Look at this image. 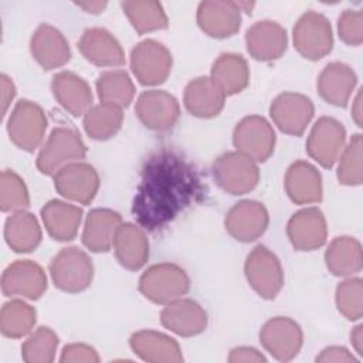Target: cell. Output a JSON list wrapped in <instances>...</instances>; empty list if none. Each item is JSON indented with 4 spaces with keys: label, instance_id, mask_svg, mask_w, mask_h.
<instances>
[{
    "label": "cell",
    "instance_id": "681fc988",
    "mask_svg": "<svg viewBox=\"0 0 363 363\" xmlns=\"http://www.w3.org/2000/svg\"><path fill=\"white\" fill-rule=\"evenodd\" d=\"M350 342L359 354H363V326L357 325L350 333Z\"/></svg>",
    "mask_w": 363,
    "mask_h": 363
},
{
    "label": "cell",
    "instance_id": "8992f818",
    "mask_svg": "<svg viewBox=\"0 0 363 363\" xmlns=\"http://www.w3.org/2000/svg\"><path fill=\"white\" fill-rule=\"evenodd\" d=\"M47 125L48 122L43 108L33 101L21 99L9 116L7 132L10 140L18 149L34 152L44 139Z\"/></svg>",
    "mask_w": 363,
    "mask_h": 363
},
{
    "label": "cell",
    "instance_id": "ac0fdd59",
    "mask_svg": "<svg viewBox=\"0 0 363 363\" xmlns=\"http://www.w3.org/2000/svg\"><path fill=\"white\" fill-rule=\"evenodd\" d=\"M286 234L298 251H312L326 242L328 227L323 213L318 207L296 211L286 224Z\"/></svg>",
    "mask_w": 363,
    "mask_h": 363
},
{
    "label": "cell",
    "instance_id": "e0dca14e",
    "mask_svg": "<svg viewBox=\"0 0 363 363\" xmlns=\"http://www.w3.org/2000/svg\"><path fill=\"white\" fill-rule=\"evenodd\" d=\"M269 223L265 206L257 200H241L227 213L224 225L227 233L241 242H251L259 238Z\"/></svg>",
    "mask_w": 363,
    "mask_h": 363
},
{
    "label": "cell",
    "instance_id": "c3c4849f",
    "mask_svg": "<svg viewBox=\"0 0 363 363\" xmlns=\"http://www.w3.org/2000/svg\"><path fill=\"white\" fill-rule=\"evenodd\" d=\"M79 9H82L86 13H92V14H99L105 10L106 7V1H79L75 3Z\"/></svg>",
    "mask_w": 363,
    "mask_h": 363
},
{
    "label": "cell",
    "instance_id": "7bdbcfd3",
    "mask_svg": "<svg viewBox=\"0 0 363 363\" xmlns=\"http://www.w3.org/2000/svg\"><path fill=\"white\" fill-rule=\"evenodd\" d=\"M337 33L343 43L360 45L363 41V14L360 10H345L337 20Z\"/></svg>",
    "mask_w": 363,
    "mask_h": 363
},
{
    "label": "cell",
    "instance_id": "d6a6232c",
    "mask_svg": "<svg viewBox=\"0 0 363 363\" xmlns=\"http://www.w3.org/2000/svg\"><path fill=\"white\" fill-rule=\"evenodd\" d=\"M41 227L37 218L26 211H13L4 224V238L7 245L16 252H30L41 242Z\"/></svg>",
    "mask_w": 363,
    "mask_h": 363
},
{
    "label": "cell",
    "instance_id": "83f0119b",
    "mask_svg": "<svg viewBox=\"0 0 363 363\" xmlns=\"http://www.w3.org/2000/svg\"><path fill=\"white\" fill-rule=\"evenodd\" d=\"M183 101L191 115L208 119L223 111L225 95L210 77H197L186 85Z\"/></svg>",
    "mask_w": 363,
    "mask_h": 363
},
{
    "label": "cell",
    "instance_id": "7dc6e473",
    "mask_svg": "<svg viewBox=\"0 0 363 363\" xmlns=\"http://www.w3.org/2000/svg\"><path fill=\"white\" fill-rule=\"evenodd\" d=\"M0 85H1V101H3V113L7 112V108L10 106L14 95H16V86L13 81L6 75L1 74L0 77Z\"/></svg>",
    "mask_w": 363,
    "mask_h": 363
},
{
    "label": "cell",
    "instance_id": "44dd1931",
    "mask_svg": "<svg viewBox=\"0 0 363 363\" xmlns=\"http://www.w3.org/2000/svg\"><path fill=\"white\" fill-rule=\"evenodd\" d=\"M33 58L45 69L51 71L65 65L71 58L68 41L62 33L50 24H41L30 40Z\"/></svg>",
    "mask_w": 363,
    "mask_h": 363
},
{
    "label": "cell",
    "instance_id": "ba28073f",
    "mask_svg": "<svg viewBox=\"0 0 363 363\" xmlns=\"http://www.w3.org/2000/svg\"><path fill=\"white\" fill-rule=\"evenodd\" d=\"M250 286L264 299H274L284 286V271L278 257L265 245H257L244 264Z\"/></svg>",
    "mask_w": 363,
    "mask_h": 363
},
{
    "label": "cell",
    "instance_id": "3957f363",
    "mask_svg": "<svg viewBox=\"0 0 363 363\" xmlns=\"http://www.w3.org/2000/svg\"><path fill=\"white\" fill-rule=\"evenodd\" d=\"M86 146L79 133L69 128H55L38 152L35 164L43 174L54 176L61 167L84 159Z\"/></svg>",
    "mask_w": 363,
    "mask_h": 363
},
{
    "label": "cell",
    "instance_id": "4316f807",
    "mask_svg": "<svg viewBox=\"0 0 363 363\" xmlns=\"http://www.w3.org/2000/svg\"><path fill=\"white\" fill-rule=\"evenodd\" d=\"M132 350L143 360L152 363H179L183 360L179 343L156 330H139L129 339Z\"/></svg>",
    "mask_w": 363,
    "mask_h": 363
},
{
    "label": "cell",
    "instance_id": "bcb514c9",
    "mask_svg": "<svg viewBox=\"0 0 363 363\" xmlns=\"http://www.w3.org/2000/svg\"><path fill=\"white\" fill-rule=\"evenodd\" d=\"M228 362L230 363H259V362H267V359L261 352H258L254 347L240 346L230 352Z\"/></svg>",
    "mask_w": 363,
    "mask_h": 363
},
{
    "label": "cell",
    "instance_id": "30bf717a",
    "mask_svg": "<svg viewBox=\"0 0 363 363\" xmlns=\"http://www.w3.org/2000/svg\"><path fill=\"white\" fill-rule=\"evenodd\" d=\"M275 140L271 123L259 115L242 118L233 133V143L237 152L255 162H265L274 153Z\"/></svg>",
    "mask_w": 363,
    "mask_h": 363
},
{
    "label": "cell",
    "instance_id": "9c48e42d",
    "mask_svg": "<svg viewBox=\"0 0 363 363\" xmlns=\"http://www.w3.org/2000/svg\"><path fill=\"white\" fill-rule=\"evenodd\" d=\"M170 51L159 41L147 38L138 43L130 51V69L142 85H159L172 71Z\"/></svg>",
    "mask_w": 363,
    "mask_h": 363
},
{
    "label": "cell",
    "instance_id": "f907efd6",
    "mask_svg": "<svg viewBox=\"0 0 363 363\" xmlns=\"http://www.w3.org/2000/svg\"><path fill=\"white\" fill-rule=\"evenodd\" d=\"M352 116L357 126H362V94L357 92L353 105H352Z\"/></svg>",
    "mask_w": 363,
    "mask_h": 363
},
{
    "label": "cell",
    "instance_id": "4fadbf2b",
    "mask_svg": "<svg viewBox=\"0 0 363 363\" xmlns=\"http://www.w3.org/2000/svg\"><path fill=\"white\" fill-rule=\"evenodd\" d=\"M313 113L312 101L296 92L279 94L269 106V115L278 129L292 136H301L305 132Z\"/></svg>",
    "mask_w": 363,
    "mask_h": 363
},
{
    "label": "cell",
    "instance_id": "2e32d148",
    "mask_svg": "<svg viewBox=\"0 0 363 363\" xmlns=\"http://www.w3.org/2000/svg\"><path fill=\"white\" fill-rule=\"evenodd\" d=\"M54 187L62 197L88 204L98 193L99 176L91 164L74 162L54 174Z\"/></svg>",
    "mask_w": 363,
    "mask_h": 363
},
{
    "label": "cell",
    "instance_id": "f6af8a7d",
    "mask_svg": "<svg viewBox=\"0 0 363 363\" xmlns=\"http://www.w3.org/2000/svg\"><path fill=\"white\" fill-rule=\"evenodd\" d=\"M316 362L319 363H357V359L345 347L340 346H330L320 352L319 356H316Z\"/></svg>",
    "mask_w": 363,
    "mask_h": 363
},
{
    "label": "cell",
    "instance_id": "484cf974",
    "mask_svg": "<svg viewBox=\"0 0 363 363\" xmlns=\"http://www.w3.org/2000/svg\"><path fill=\"white\" fill-rule=\"evenodd\" d=\"M356 72L347 64L335 61L328 64L318 77V92L330 105L345 108L356 86Z\"/></svg>",
    "mask_w": 363,
    "mask_h": 363
},
{
    "label": "cell",
    "instance_id": "74e56055",
    "mask_svg": "<svg viewBox=\"0 0 363 363\" xmlns=\"http://www.w3.org/2000/svg\"><path fill=\"white\" fill-rule=\"evenodd\" d=\"M37 320L33 306L20 299L6 302L0 312V330L4 336L18 339L31 332Z\"/></svg>",
    "mask_w": 363,
    "mask_h": 363
},
{
    "label": "cell",
    "instance_id": "836d02e7",
    "mask_svg": "<svg viewBox=\"0 0 363 363\" xmlns=\"http://www.w3.org/2000/svg\"><path fill=\"white\" fill-rule=\"evenodd\" d=\"M362 245L347 235L336 237L325 252L328 269L336 277H352L362 269Z\"/></svg>",
    "mask_w": 363,
    "mask_h": 363
},
{
    "label": "cell",
    "instance_id": "e575fe53",
    "mask_svg": "<svg viewBox=\"0 0 363 363\" xmlns=\"http://www.w3.org/2000/svg\"><path fill=\"white\" fill-rule=\"evenodd\" d=\"M123 13L130 21L132 27L139 33L145 34L149 31L163 30L169 26V18L159 1L152 0H136L122 1Z\"/></svg>",
    "mask_w": 363,
    "mask_h": 363
},
{
    "label": "cell",
    "instance_id": "d590c367",
    "mask_svg": "<svg viewBox=\"0 0 363 363\" xmlns=\"http://www.w3.org/2000/svg\"><path fill=\"white\" fill-rule=\"evenodd\" d=\"M123 122L122 108L104 104L94 105L84 115V129L95 140H106L118 133Z\"/></svg>",
    "mask_w": 363,
    "mask_h": 363
},
{
    "label": "cell",
    "instance_id": "7a4b0ae2",
    "mask_svg": "<svg viewBox=\"0 0 363 363\" xmlns=\"http://www.w3.org/2000/svg\"><path fill=\"white\" fill-rule=\"evenodd\" d=\"M190 289V278L186 271L172 262L149 267L139 278V291L155 303L167 305L183 298Z\"/></svg>",
    "mask_w": 363,
    "mask_h": 363
},
{
    "label": "cell",
    "instance_id": "816d5d0a",
    "mask_svg": "<svg viewBox=\"0 0 363 363\" xmlns=\"http://www.w3.org/2000/svg\"><path fill=\"white\" fill-rule=\"evenodd\" d=\"M237 4L240 7V10L245 11V13H251V9L254 7V3H250V1H238Z\"/></svg>",
    "mask_w": 363,
    "mask_h": 363
},
{
    "label": "cell",
    "instance_id": "5b68a950",
    "mask_svg": "<svg viewBox=\"0 0 363 363\" xmlns=\"http://www.w3.org/2000/svg\"><path fill=\"white\" fill-rule=\"evenodd\" d=\"M213 177L220 189L238 196L254 190L259 182L257 162L240 152H227L213 163Z\"/></svg>",
    "mask_w": 363,
    "mask_h": 363
},
{
    "label": "cell",
    "instance_id": "f546056e",
    "mask_svg": "<svg viewBox=\"0 0 363 363\" xmlns=\"http://www.w3.org/2000/svg\"><path fill=\"white\" fill-rule=\"evenodd\" d=\"M112 247L119 264L130 271L140 269L149 258V241L142 228L132 223L119 225Z\"/></svg>",
    "mask_w": 363,
    "mask_h": 363
},
{
    "label": "cell",
    "instance_id": "f1b7e54d",
    "mask_svg": "<svg viewBox=\"0 0 363 363\" xmlns=\"http://www.w3.org/2000/svg\"><path fill=\"white\" fill-rule=\"evenodd\" d=\"M122 224L119 213L109 208H94L88 213L82 231V242L92 252H106L113 245L115 234Z\"/></svg>",
    "mask_w": 363,
    "mask_h": 363
},
{
    "label": "cell",
    "instance_id": "52a82bcc",
    "mask_svg": "<svg viewBox=\"0 0 363 363\" xmlns=\"http://www.w3.org/2000/svg\"><path fill=\"white\" fill-rule=\"evenodd\" d=\"M292 37L296 51L311 61L323 58L333 47V34L329 20L313 10L299 17L294 27Z\"/></svg>",
    "mask_w": 363,
    "mask_h": 363
},
{
    "label": "cell",
    "instance_id": "7402d4cb",
    "mask_svg": "<svg viewBox=\"0 0 363 363\" xmlns=\"http://www.w3.org/2000/svg\"><path fill=\"white\" fill-rule=\"evenodd\" d=\"M78 50L94 65L119 67L125 62V52L119 41L105 28H86L79 41Z\"/></svg>",
    "mask_w": 363,
    "mask_h": 363
},
{
    "label": "cell",
    "instance_id": "6da1fadb",
    "mask_svg": "<svg viewBox=\"0 0 363 363\" xmlns=\"http://www.w3.org/2000/svg\"><path fill=\"white\" fill-rule=\"evenodd\" d=\"M201 193L200 180L183 157L172 152L152 156L146 163L133 200V216L147 230L172 221Z\"/></svg>",
    "mask_w": 363,
    "mask_h": 363
},
{
    "label": "cell",
    "instance_id": "5bb4252c",
    "mask_svg": "<svg viewBox=\"0 0 363 363\" xmlns=\"http://www.w3.org/2000/svg\"><path fill=\"white\" fill-rule=\"evenodd\" d=\"M135 112L147 129L163 132L177 122L180 105L172 94L162 89H150L138 96Z\"/></svg>",
    "mask_w": 363,
    "mask_h": 363
},
{
    "label": "cell",
    "instance_id": "8d00e7d4",
    "mask_svg": "<svg viewBox=\"0 0 363 363\" xmlns=\"http://www.w3.org/2000/svg\"><path fill=\"white\" fill-rule=\"evenodd\" d=\"M96 92L104 104L126 108L135 96V85L125 71L112 69L98 77Z\"/></svg>",
    "mask_w": 363,
    "mask_h": 363
},
{
    "label": "cell",
    "instance_id": "8fae6325",
    "mask_svg": "<svg viewBox=\"0 0 363 363\" xmlns=\"http://www.w3.org/2000/svg\"><path fill=\"white\" fill-rule=\"evenodd\" d=\"M346 142V129L335 118L322 116L312 126L308 140L306 152L308 155L323 167H332Z\"/></svg>",
    "mask_w": 363,
    "mask_h": 363
},
{
    "label": "cell",
    "instance_id": "d6986e66",
    "mask_svg": "<svg viewBox=\"0 0 363 363\" xmlns=\"http://www.w3.org/2000/svg\"><path fill=\"white\" fill-rule=\"evenodd\" d=\"M197 24L210 37L227 38L240 30L241 10L235 1H201L197 7Z\"/></svg>",
    "mask_w": 363,
    "mask_h": 363
},
{
    "label": "cell",
    "instance_id": "60d3db41",
    "mask_svg": "<svg viewBox=\"0 0 363 363\" xmlns=\"http://www.w3.org/2000/svg\"><path fill=\"white\" fill-rule=\"evenodd\" d=\"M30 196L24 180L13 170H3L0 179L1 211H18L27 208Z\"/></svg>",
    "mask_w": 363,
    "mask_h": 363
},
{
    "label": "cell",
    "instance_id": "cb8c5ba5",
    "mask_svg": "<svg viewBox=\"0 0 363 363\" xmlns=\"http://www.w3.org/2000/svg\"><path fill=\"white\" fill-rule=\"evenodd\" d=\"M51 91L57 102L71 115H85L94 102L88 82L71 71H61L52 77Z\"/></svg>",
    "mask_w": 363,
    "mask_h": 363
},
{
    "label": "cell",
    "instance_id": "603a6c76",
    "mask_svg": "<svg viewBox=\"0 0 363 363\" xmlns=\"http://www.w3.org/2000/svg\"><path fill=\"white\" fill-rule=\"evenodd\" d=\"M206 311L193 299H177L167 303L162 313V325L173 333L184 337L200 335L207 328Z\"/></svg>",
    "mask_w": 363,
    "mask_h": 363
},
{
    "label": "cell",
    "instance_id": "7c38bea8",
    "mask_svg": "<svg viewBox=\"0 0 363 363\" xmlns=\"http://www.w3.org/2000/svg\"><path fill=\"white\" fill-rule=\"evenodd\" d=\"M264 349L277 360H292L301 350L303 333L301 326L291 318L275 316L264 323L259 330Z\"/></svg>",
    "mask_w": 363,
    "mask_h": 363
},
{
    "label": "cell",
    "instance_id": "d4e9b609",
    "mask_svg": "<svg viewBox=\"0 0 363 363\" xmlns=\"http://www.w3.org/2000/svg\"><path fill=\"white\" fill-rule=\"evenodd\" d=\"M285 190L296 204L319 203L322 200V176L306 160L294 162L285 174Z\"/></svg>",
    "mask_w": 363,
    "mask_h": 363
},
{
    "label": "cell",
    "instance_id": "f35d334b",
    "mask_svg": "<svg viewBox=\"0 0 363 363\" xmlns=\"http://www.w3.org/2000/svg\"><path fill=\"white\" fill-rule=\"evenodd\" d=\"M363 140L362 135L352 136L349 143L343 147L339 156V164L336 170L337 180L345 186H359L363 182Z\"/></svg>",
    "mask_w": 363,
    "mask_h": 363
},
{
    "label": "cell",
    "instance_id": "1f68e13d",
    "mask_svg": "<svg viewBox=\"0 0 363 363\" xmlns=\"http://www.w3.org/2000/svg\"><path fill=\"white\" fill-rule=\"evenodd\" d=\"M210 78L225 96L235 95L250 82L248 64L240 54L224 52L213 62Z\"/></svg>",
    "mask_w": 363,
    "mask_h": 363
},
{
    "label": "cell",
    "instance_id": "ffe728a7",
    "mask_svg": "<svg viewBox=\"0 0 363 363\" xmlns=\"http://www.w3.org/2000/svg\"><path fill=\"white\" fill-rule=\"evenodd\" d=\"M245 45L254 60L265 62L278 60L288 45L286 31L277 21H257L245 33Z\"/></svg>",
    "mask_w": 363,
    "mask_h": 363
},
{
    "label": "cell",
    "instance_id": "ab89813d",
    "mask_svg": "<svg viewBox=\"0 0 363 363\" xmlns=\"http://www.w3.org/2000/svg\"><path fill=\"white\" fill-rule=\"evenodd\" d=\"M58 336L47 326H40L21 346L23 360L27 363H51L55 357Z\"/></svg>",
    "mask_w": 363,
    "mask_h": 363
},
{
    "label": "cell",
    "instance_id": "9a60e30c",
    "mask_svg": "<svg viewBox=\"0 0 363 363\" xmlns=\"http://www.w3.org/2000/svg\"><path fill=\"white\" fill-rule=\"evenodd\" d=\"M45 289L47 277L44 269L30 259H18L10 264L1 275V291L4 296L35 301Z\"/></svg>",
    "mask_w": 363,
    "mask_h": 363
},
{
    "label": "cell",
    "instance_id": "ee69618b",
    "mask_svg": "<svg viewBox=\"0 0 363 363\" xmlns=\"http://www.w3.org/2000/svg\"><path fill=\"white\" fill-rule=\"evenodd\" d=\"M60 362L62 363H98L99 356L96 350L84 343H71L67 345L62 352Z\"/></svg>",
    "mask_w": 363,
    "mask_h": 363
},
{
    "label": "cell",
    "instance_id": "b9f144b4",
    "mask_svg": "<svg viewBox=\"0 0 363 363\" xmlns=\"http://www.w3.org/2000/svg\"><path fill=\"white\" fill-rule=\"evenodd\" d=\"M336 306L349 320H357L363 315V282L360 278H347L336 288Z\"/></svg>",
    "mask_w": 363,
    "mask_h": 363
},
{
    "label": "cell",
    "instance_id": "277c9868",
    "mask_svg": "<svg viewBox=\"0 0 363 363\" xmlns=\"http://www.w3.org/2000/svg\"><path fill=\"white\" fill-rule=\"evenodd\" d=\"M54 285L69 294L86 289L94 278V264L89 255L78 247L62 248L50 262Z\"/></svg>",
    "mask_w": 363,
    "mask_h": 363
},
{
    "label": "cell",
    "instance_id": "4dcf8cb0",
    "mask_svg": "<svg viewBox=\"0 0 363 363\" xmlns=\"http://www.w3.org/2000/svg\"><path fill=\"white\" fill-rule=\"evenodd\" d=\"M41 218L47 233L58 241H71L77 237L82 210L62 200H50L41 208Z\"/></svg>",
    "mask_w": 363,
    "mask_h": 363
}]
</instances>
